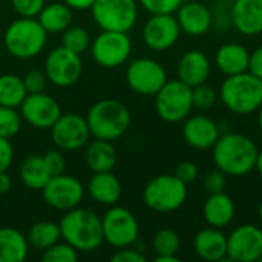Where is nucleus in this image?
I'll use <instances>...</instances> for the list:
<instances>
[{
  "instance_id": "obj_1",
  "label": "nucleus",
  "mask_w": 262,
  "mask_h": 262,
  "mask_svg": "<svg viewBox=\"0 0 262 262\" xmlns=\"http://www.w3.org/2000/svg\"><path fill=\"white\" fill-rule=\"evenodd\" d=\"M213 163L227 177H244L255 169L258 147L246 135L226 134L220 135L212 147Z\"/></svg>"
},
{
  "instance_id": "obj_2",
  "label": "nucleus",
  "mask_w": 262,
  "mask_h": 262,
  "mask_svg": "<svg viewBox=\"0 0 262 262\" xmlns=\"http://www.w3.org/2000/svg\"><path fill=\"white\" fill-rule=\"evenodd\" d=\"M61 238L78 252H94L103 243L101 218L88 209L74 207L60 220Z\"/></svg>"
},
{
  "instance_id": "obj_3",
  "label": "nucleus",
  "mask_w": 262,
  "mask_h": 262,
  "mask_svg": "<svg viewBox=\"0 0 262 262\" xmlns=\"http://www.w3.org/2000/svg\"><path fill=\"white\" fill-rule=\"evenodd\" d=\"M220 98L233 114H253L262 106V80L249 71L229 75L221 84Z\"/></svg>"
},
{
  "instance_id": "obj_4",
  "label": "nucleus",
  "mask_w": 262,
  "mask_h": 262,
  "mask_svg": "<svg viewBox=\"0 0 262 262\" xmlns=\"http://www.w3.org/2000/svg\"><path fill=\"white\" fill-rule=\"evenodd\" d=\"M86 121L91 135L100 140L114 141L123 137L130 126V112L118 100H100L89 109Z\"/></svg>"
},
{
  "instance_id": "obj_5",
  "label": "nucleus",
  "mask_w": 262,
  "mask_h": 262,
  "mask_svg": "<svg viewBox=\"0 0 262 262\" xmlns=\"http://www.w3.org/2000/svg\"><path fill=\"white\" fill-rule=\"evenodd\" d=\"M48 32L37 18L20 17L9 23L5 31V48L6 51L21 60L37 57L46 46Z\"/></svg>"
},
{
  "instance_id": "obj_6",
  "label": "nucleus",
  "mask_w": 262,
  "mask_h": 262,
  "mask_svg": "<svg viewBox=\"0 0 262 262\" xmlns=\"http://www.w3.org/2000/svg\"><path fill=\"white\" fill-rule=\"evenodd\" d=\"M187 200V184L175 175H158L152 178L144 190V204L158 213H170L178 210Z\"/></svg>"
},
{
  "instance_id": "obj_7",
  "label": "nucleus",
  "mask_w": 262,
  "mask_h": 262,
  "mask_svg": "<svg viewBox=\"0 0 262 262\" xmlns=\"http://www.w3.org/2000/svg\"><path fill=\"white\" fill-rule=\"evenodd\" d=\"M155 109L167 123L184 121L193 109L192 88L181 80H167L155 94Z\"/></svg>"
},
{
  "instance_id": "obj_8",
  "label": "nucleus",
  "mask_w": 262,
  "mask_h": 262,
  "mask_svg": "<svg viewBox=\"0 0 262 262\" xmlns=\"http://www.w3.org/2000/svg\"><path fill=\"white\" fill-rule=\"evenodd\" d=\"M91 14L103 31L129 32L138 18V3L137 0H95Z\"/></svg>"
},
{
  "instance_id": "obj_9",
  "label": "nucleus",
  "mask_w": 262,
  "mask_h": 262,
  "mask_svg": "<svg viewBox=\"0 0 262 262\" xmlns=\"http://www.w3.org/2000/svg\"><path fill=\"white\" fill-rule=\"evenodd\" d=\"M104 241L115 247L124 249L137 243L140 235V226L135 215L124 207H111L101 218Z\"/></svg>"
},
{
  "instance_id": "obj_10",
  "label": "nucleus",
  "mask_w": 262,
  "mask_h": 262,
  "mask_svg": "<svg viewBox=\"0 0 262 262\" xmlns=\"http://www.w3.org/2000/svg\"><path fill=\"white\" fill-rule=\"evenodd\" d=\"M91 52L100 66L107 69L118 68L127 61L132 52V41L127 32L103 31L91 41Z\"/></svg>"
},
{
  "instance_id": "obj_11",
  "label": "nucleus",
  "mask_w": 262,
  "mask_h": 262,
  "mask_svg": "<svg viewBox=\"0 0 262 262\" xmlns=\"http://www.w3.org/2000/svg\"><path fill=\"white\" fill-rule=\"evenodd\" d=\"M83 72L80 54L64 46L52 49L45 60V74L48 80L58 88H69L78 81Z\"/></svg>"
},
{
  "instance_id": "obj_12",
  "label": "nucleus",
  "mask_w": 262,
  "mask_h": 262,
  "mask_svg": "<svg viewBox=\"0 0 262 262\" xmlns=\"http://www.w3.org/2000/svg\"><path fill=\"white\" fill-rule=\"evenodd\" d=\"M129 88L140 95H155L167 81L166 69L154 58H137L126 71Z\"/></svg>"
},
{
  "instance_id": "obj_13",
  "label": "nucleus",
  "mask_w": 262,
  "mask_h": 262,
  "mask_svg": "<svg viewBox=\"0 0 262 262\" xmlns=\"http://www.w3.org/2000/svg\"><path fill=\"white\" fill-rule=\"evenodd\" d=\"M54 144L64 152H74L86 146L91 137L88 121L80 114H61L51 127Z\"/></svg>"
},
{
  "instance_id": "obj_14",
  "label": "nucleus",
  "mask_w": 262,
  "mask_h": 262,
  "mask_svg": "<svg viewBox=\"0 0 262 262\" xmlns=\"http://www.w3.org/2000/svg\"><path fill=\"white\" fill-rule=\"evenodd\" d=\"M41 195L49 207L68 212L80 206L84 196V187L77 178L60 173L46 183L41 189Z\"/></svg>"
},
{
  "instance_id": "obj_15",
  "label": "nucleus",
  "mask_w": 262,
  "mask_h": 262,
  "mask_svg": "<svg viewBox=\"0 0 262 262\" xmlns=\"http://www.w3.org/2000/svg\"><path fill=\"white\" fill-rule=\"evenodd\" d=\"M262 256V229L252 224L236 227L227 236V258L236 262H255Z\"/></svg>"
},
{
  "instance_id": "obj_16",
  "label": "nucleus",
  "mask_w": 262,
  "mask_h": 262,
  "mask_svg": "<svg viewBox=\"0 0 262 262\" xmlns=\"http://www.w3.org/2000/svg\"><path fill=\"white\" fill-rule=\"evenodd\" d=\"M20 111L21 118L37 129H51L61 115L58 101L45 92L28 94L20 104Z\"/></svg>"
},
{
  "instance_id": "obj_17",
  "label": "nucleus",
  "mask_w": 262,
  "mask_h": 262,
  "mask_svg": "<svg viewBox=\"0 0 262 262\" xmlns=\"http://www.w3.org/2000/svg\"><path fill=\"white\" fill-rule=\"evenodd\" d=\"M181 28L173 14H152L143 28V40L152 51L170 49L180 38Z\"/></svg>"
},
{
  "instance_id": "obj_18",
  "label": "nucleus",
  "mask_w": 262,
  "mask_h": 262,
  "mask_svg": "<svg viewBox=\"0 0 262 262\" xmlns=\"http://www.w3.org/2000/svg\"><path fill=\"white\" fill-rule=\"evenodd\" d=\"M184 141L196 150H209L220 138L218 124L206 115H189L183 126Z\"/></svg>"
},
{
  "instance_id": "obj_19",
  "label": "nucleus",
  "mask_w": 262,
  "mask_h": 262,
  "mask_svg": "<svg viewBox=\"0 0 262 262\" xmlns=\"http://www.w3.org/2000/svg\"><path fill=\"white\" fill-rule=\"evenodd\" d=\"M177 20L183 32H186L187 35L198 37L210 29L213 15L210 9L201 2H187L178 8Z\"/></svg>"
},
{
  "instance_id": "obj_20",
  "label": "nucleus",
  "mask_w": 262,
  "mask_h": 262,
  "mask_svg": "<svg viewBox=\"0 0 262 262\" xmlns=\"http://www.w3.org/2000/svg\"><path fill=\"white\" fill-rule=\"evenodd\" d=\"M230 18L233 26L244 35H258L262 32V0L232 2Z\"/></svg>"
},
{
  "instance_id": "obj_21",
  "label": "nucleus",
  "mask_w": 262,
  "mask_h": 262,
  "mask_svg": "<svg viewBox=\"0 0 262 262\" xmlns=\"http://www.w3.org/2000/svg\"><path fill=\"white\" fill-rule=\"evenodd\" d=\"M177 74L178 80H181L187 86H200L206 83L210 75V61L207 55L201 51H187L178 61Z\"/></svg>"
},
{
  "instance_id": "obj_22",
  "label": "nucleus",
  "mask_w": 262,
  "mask_h": 262,
  "mask_svg": "<svg viewBox=\"0 0 262 262\" xmlns=\"http://www.w3.org/2000/svg\"><path fill=\"white\" fill-rule=\"evenodd\" d=\"M193 249L204 261H223L227 258V236L216 227L203 229L193 238Z\"/></svg>"
},
{
  "instance_id": "obj_23",
  "label": "nucleus",
  "mask_w": 262,
  "mask_h": 262,
  "mask_svg": "<svg viewBox=\"0 0 262 262\" xmlns=\"http://www.w3.org/2000/svg\"><path fill=\"white\" fill-rule=\"evenodd\" d=\"M235 203L226 192L210 193L203 206V216L210 227L224 229L235 218Z\"/></svg>"
},
{
  "instance_id": "obj_24",
  "label": "nucleus",
  "mask_w": 262,
  "mask_h": 262,
  "mask_svg": "<svg viewBox=\"0 0 262 262\" xmlns=\"http://www.w3.org/2000/svg\"><path fill=\"white\" fill-rule=\"evenodd\" d=\"M89 196L103 206H114L121 198V183L111 172H94L88 183Z\"/></svg>"
},
{
  "instance_id": "obj_25",
  "label": "nucleus",
  "mask_w": 262,
  "mask_h": 262,
  "mask_svg": "<svg viewBox=\"0 0 262 262\" xmlns=\"http://www.w3.org/2000/svg\"><path fill=\"white\" fill-rule=\"evenodd\" d=\"M250 52L239 43H226L220 46L215 54V63L218 69L226 75H236L249 71Z\"/></svg>"
},
{
  "instance_id": "obj_26",
  "label": "nucleus",
  "mask_w": 262,
  "mask_h": 262,
  "mask_svg": "<svg viewBox=\"0 0 262 262\" xmlns=\"http://www.w3.org/2000/svg\"><path fill=\"white\" fill-rule=\"evenodd\" d=\"M28 253L29 243L21 232L0 227V262H21L28 258Z\"/></svg>"
},
{
  "instance_id": "obj_27",
  "label": "nucleus",
  "mask_w": 262,
  "mask_h": 262,
  "mask_svg": "<svg viewBox=\"0 0 262 262\" xmlns=\"http://www.w3.org/2000/svg\"><path fill=\"white\" fill-rule=\"evenodd\" d=\"M84 161L92 172H111L117 164V152L112 141L95 138L86 147Z\"/></svg>"
},
{
  "instance_id": "obj_28",
  "label": "nucleus",
  "mask_w": 262,
  "mask_h": 262,
  "mask_svg": "<svg viewBox=\"0 0 262 262\" xmlns=\"http://www.w3.org/2000/svg\"><path fill=\"white\" fill-rule=\"evenodd\" d=\"M37 20L48 34H60L72 25V8L64 2H52L43 6Z\"/></svg>"
},
{
  "instance_id": "obj_29",
  "label": "nucleus",
  "mask_w": 262,
  "mask_h": 262,
  "mask_svg": "<svg viewBox=\"0 0 262 262\" xmlns=\"http://www.w3.org/2000/svg\"><path fill=\"white\" fill-rule=\"evenodd\" d=\"M20 178L23 184L32 190H41L46 183L52 178L43 155H31L28 157L20 167Z\"/></svg>"
},
{
  "instance_id": "obj_30",
  "label": "nucleus",
  "mask_w": 262,
  "mask_h": 262,
  "mask_svg": "<svg viewBox=\"0 0 262 262\" xmlns=\"http://www.w3.org/2000/svg\"><path fill=\"white\" fill-rule=\"evenodd\" d=\"M26 238H28L29 247L38 252H45L46 249H49L51 246L60 241L61 238L60 226L52 221H38L31 226Z\"/></svg>"
},
{
  "instance_id": "obj_31",
  "label": "nucleus",
  "mask_w": 262,
  "mask_h": 262,
  "mask_svg": "<svg viewBox=\"0 0 262 262\" xmlns=\"http://www.w3.org/2000/svg\"><path fill=\"white\" fill-rule=\"evenodd\" d=\"M28 91L21 77L14 74L0 75V106L20 107Z\"/></svg>"
},
{
  "instance_id": "obj_32",
  "label": "nucleus",
  "mask_w": 262,
  "mask_h": 262,
  "mask_svg": "<svg viewBox=\"0 0 262 262\" xmlns=\"http://www.w3.org/2000/svg\"><path fill=\"white\" fill-rule=\"evenodd\" d=\"M91 35L89 32L81 26H69L66 31H63L61 35V46L68 48L72 52L83 54L88 48H91Z\"/></svg>"
},
{
  "instance_id": "obj_33",
  "label": "nucleus",
  "mask_w": 262,
  "mask_h": 262,
  "mask_svg": "<svg viewBox=\"0 0 262 262\" xmlns=\"http://www.w3.org/2000/svg\"><path fill=\"white\" fill-rule=\"evenodd\" d=\"M152 244L157 255H177L180 250V236L172 229H161L155 233Z\"/></svg>"
},
{
  "instance_id": "obj_34",
  "label": "nucleus",
  "mask_w": 262,
  "mask_h": 262,
  "mask_svg": "<svg viewBox=\"0 0 262 262\" xmlns=\"http://www.w3.org/2000/svg\"><path fill=\"white\" fill-rule=\"evenodd\" d=\"M21 115L15 111V107L0 106V137L12 138L21 127Z\"/></svg>"
},
{
  "instance_id": "obj_35",
  "label": "nucleus",
  "mask_w": 262,
  "mask_h": 262,
  "mask_svg": "<svg viewBox=\"0 0 262 262\" xmlns=\"http://www.w3.org/2000/svg\"><path fill=\"white\" fill-rule=\"evenodd\" d=\"M45 262H77L78 261V250L74 249L71 244L55 243L49 249H46L41 255Z\"/></svg>"
},
{
  "instance_id": "obj_36",
  "label": "nucleus",
  "mask_w": 262,
  "mask_h": 262,
  "mask_svg": "<svg viewBox=\"0 0 262 262\" xmlns=\"http://www.w3.org/2000/svg\"><path fill=\"white\" fill-rule=\"evenodd\" d=\"M192 100H193V107L206 111V109H210L212 106H215L218 95L212 86L203 83L200 86L192 88Z\"/></svg>"
},
{
  "instance_id": "obj_37",
  "label": "nucleus",
  "mask_w": 262,
  "mask_h": 262,
  "mask_svg": "<svg viewBox=\"0 0 262 262\" xmlns=\"http://www.w3.org/2000/svg\"><path fill=\"white\" fill-rule=\"evenodd\" d=\"M150 14H175L184 0H138Z\"/></svg>"
},
{
  "instance_id": "obj_38",
  "label": "nucleus",
  "mask_w": 262,
  "mask_h": 262,
  "mask_svg": "<svg viewBox=\"0 0 262 262\" xmlns=\"http://www.w3.org/2000/svg\"><path fill=\"white\" fill-rule=\"evenodd\" d=\"M203 184H204V189H206V192L209 195L224 192L226 187H227V175L216 167L215 170H210V172L206 173Z\"/></svg>"
},
{
  "instance_id": "obj_39",
  "label": "nucleus",
  "mask_w": 262,
  "mask_h": 262,
  "mask_svg": "<svg viewBox=\"0 0 262 262\" xmlns=\"http://www.w3.org/2000/svg\"><path fill=\"white\" fill-rule=\"evenodd\" d=\"M11 5L20 17L37 18L46 3L45 0H11Z\"/></svg>"
},
{
  "instance_id": "obj_40",
  "label": "nucleus",
  "mask_w": 262,
  "mask_h": 262,
  "mask_svg": "<svg viewBox=\"0 0 262 262\" xmlns=\"http://www.w3.org/2000/svg\"><path fill=\"white\" fill-rule=\"evenodd\" d=\"M23 83H25V88H26L28 94H38V92H45L48 77H46L45 72L34 69V71H29L25 75Z\"/></svg>"
},
{
  "instance_id": "obj_41",
  "label": "nucleus",
  "mask_w": 262,
  "mask_h": 262,
  "mask_svg": "<svg viewBox=\"0 0 262 262\" xmlns=\"http://www.w3.org/2000/svg\"><path fill=\"white\" fill-rule=\"evenodd\" d=\"M43 160L51 172L52 177L55 175H60V173H64V169H66V160L64 157L61 155V152L58 150H48L45 155H43Z\"/></svg>"
},
{
  "instance_id": "obj_42",
  "label": "nucleus",
  "mask_w": 262,
  "mask_h": 262,
  "mask_svg": "<svg viewBox=\"0 0 262 262\" xmlns=\"http://www.w3.org/2000/svg\"><path fill=\"white\" fill-rule=\"evenodd\" d=\"M173 175L178 177L183 183L189 184V183L196 180V177H198V166L193 161H181V163H178Z\"/></svg>"
},
{
  "instance_id": "obj_43",
  "label": "nucleus",
  "mask_w": 262,
  "mask_h": 262,
  "mask_svg": "<svg viewBox=\"0 0 262 262\" xmlns=\"http://www.w3.org/2000/svg\"><path fill=\"white\" fill-rule=\"evenodd\" d=\"M14 160V147L8 138L0 137V172H6Z\"/></svg>"
},
{
  "instance_id": "obj_44",
  "label": "nucleus",
  "mask_w": 262,
  "mask_h": 262,
  "mask_svg": "<svg viewBox=\"0 0 262 262\" xmlns=\"http://www.w3.org/2000/svg\"><path fill=\"white\" fill-rule=\"evenodd\" d=\"M112 262H146V256L138 252V250H132V249H120L117 253L112 255Z\"/></svg>"
},
{
  "instance_id": "obj_45",
  "label": "nucleus",
  "mask_w": 262,
  "mask_h": 262,
  "mask_svg": "<svg viewBox=\"0 0 262 262\" xmlns=\"http://www.w3.org/2000/svg\"><path fill=\"white\" fill-rule=\"evenodd\" d=\"M249 72L262 80V46L256 48L253 52H250Z\"/></svg>"
},
{
  "instance_id": "obj_46",
  "label": "nucleus",
  "mask_w": 262,
  "mask_h": 262,
  "mask_svg": "<svg viewBox=\"0 0 262 262\" xmlns=\"http://www.w3.org/2000/svg\"><path fill=\"white\" fill-rule=\"evenodd\" d=\"M61 2H64L74 11H83V9H91L95 0H61Z\"/></svg>"
},
{
  "instance_id": "obj_47",
  "label": "nucleus",
  "mask_w": 262,
  "mask_h": 262,
  "mask_svg": "<svg viewBox=\"0 0 262 262\" xmlns=\"http://www.w3.org/2000/svg\"><path fill=\"white\" fill-rule=\"evenodd\" d=\"M11 186H12L11 177L6 172H0V195L8 193L11 190Z\"/></svg>"
},
{
  "instance_id": "obj_48",
  "label": "nucleus",
  "mask_w": 262,
  "mask_h": 262,
  "mask_svg": "<svg viewBox=\"0 0 262 262\" xmlns=\"http://www.w3.org/2000/svg\"><path fill=\"white\" fill-rule=\"evenodd\" d=\"M155 262H180L177 255H157Z\"/></svg>"
},
{
  "instance_id": "obj_49",
  "label": "nucleus",
  "mask_w": 262,
  "mask_h": 262,
  "mask_svg": "<svg viewBox=\"0 0 262 262\" xmlns=\"http://www.w3.org/2000/svg\"><path fill=\"white\" fill-rule=\"evenodd\" d=\"M255 169L262 175V150L258 152V157H256V164H255Z\"/></svg>"
},
{
  "instance_id": "obj_50",
  "label": "nucleus",
  "mask_w": 262,
  "mask_h": 262,
  "mask_svg": "<svg viewBox=\"0 0 262 262\" xmlns=\"http://www.w3.org/2000/svg\"><path fill=\"white\" fill-rule=\"evenodd\" d=\"M258 126H259V130L262 132V106L259 107V114H258Z\"/></svg>"
},
{
  "instance_id": "obj_51",
  "label": "nucleus",
  "mask_w": 262,
  "mask_h": 262,
  "mask_svg": "<svg viewBox=\"0 0 262 262\" xmlns=\"http://www.w3.org/2000/svg\"><path fill=\"white\" fill-rule=\"evenodd\" d=\"M258 213H259V218H261V221H262V201H261V204H259V209H258Z\"/></svg>"
},
{
  "instance_id": "obj_52",
  "label": "nucleus",
  "mask_w": 262,
  "mask_h": 262,
  "mask_svg": "<svg viewBox=\"0 0 262 262\" xmlns=\"http://www.w3.org/2000/svg\"><path fill=\"white\" fill-rule=\"evenodd\" d=\"M218 2H223V3H232V2H235V0H218Z\"/></svg>"
},
{
  "instance_id": "obj_53",
  "label": "nucleus",
  "mask_w": 262,
  "mask_h": 262,
  "mask_svg": "<svg viewBox=\"0 0 262 262\" xmlns=\"http://www.w3.org/2000/svg\"><path fill=\"white\" fill-rule=\"evenodd\" d=\"M259 261H261V262H262V256H261V259H259Z\"/></svg>"
}]
</instances>
